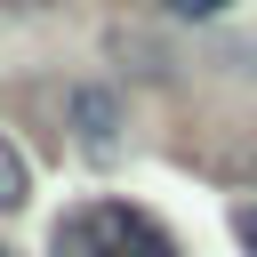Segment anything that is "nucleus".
<instances>
[{
  "label": "nucleus",
  "mask_w": 257,
  "mask_h": 257,
  "mask_svg": "<svg viewBox=\"0 0 257 257\" xmlns=\"http://www.w3.org/2000/svg\"><path fill=\"white\" fill-rule=\"evenodd\" d=\"M24 193H32V169H24V153L0 137V209H24Z\"/></svg>",
  "instance_id": "nucleus-3"
},
{
  "label": "nucleus",
  "mask_w": 257,
  "mask_h": 257,
  "mask_svg": "<svg viewBox=\"0 0 257 257\" xmlns=\"http://www.w3.org/2000/svg\"><path fill=\"white\" fill-rule=\"evenodd\" d=\"M169 16H217V8H233V0H161Z\"/></svg>",
  "instance_id": "nucleus-5"
},
{
  "label": "nucleus",
  "mask_w": 257,
  "mask_h": 257,
  "mask_svg": "<svg viewBox=\"0 0 257 257\" xmlns=\"http://www.w3.org/2000/svg\"><path fill=\"white\" fill-rule=\"evenodd\" d=\"M16 8H48V0H16Z\"/></svg>",
  "instance_id": "nucleus-7"
},
{
  "label": "nucleus",
  "mask_w": 257,
  "mask_h": 257,
  "mask_svg": "<svg viewBox=\"0 0 257 257\" xmlns=\"http://www.w3.org/2000/svg\"><path fill=\"white\" fill-rule=\"evenodd\" d=\"M56 257H177V241L128 201H88L56 225Z\"/></svg>",
  "instance_id": "nucleus-1"
},
{
  "label": "nucleus",
  "mask_w": 257,
  "mask_h": 257,
  "mask_svg": "<svg viewBox=\"0 0 257 257\" xmlns=\"http://www.w3.org/2000/svg\"><path fill=\"white\" fill-rule=\"evenodd\" d=\"M0 257H8V249H0Z\"/></svg>",
  "instance_id": "nucleus-8"
},
{
  "label": "nucleus",
  "mask_w": 257,
  "mask_h": 257,
  "mask_svg": "<svg viewBox=\"0 0 257 257\" xmlns=\"http://www.w3.org/2000/svg\"><path fill=\"white\" fill-rule=\"evenodd\" d=\"M72 120H80V145H88V153H112V145H120V104H112L104 88H80V96H72Z\"/></svg>",
  "instance_id": "nucleus-2"
},
{
  "label": "nucleus",
  "mask_w": 257,
  "mask_h": 257,
  "mask_svg": "<svg viewBox=\"0 0 257 257\" xmlns=\"http://www.w3.org/2000/svg\"><path fill=\"white\" fill-rule=\"evenodd\" d=\"M233 241L257 257V201H241V209H233Z\"/></svg>",
  "instance_id": "nucleus-4"
},
{
  "label": "nucleus",
  "mask_w": 257,
  "mask_h": 257,
  "mask_svg": "<svg viewBox=\"0 0 257 257\" xmlns=\"http://www.w3.org/2000/svg\"><path fill=\"white\" fill-rule=\"evenodd\" d=\"M233 169H241V177H257V161H233Z\"/></svg>",
  "instance_id": "nucleus-6"
}]
</instances>
